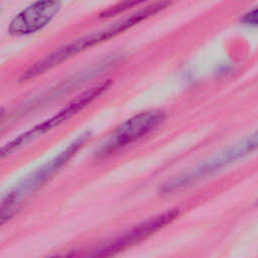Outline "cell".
<instances>
[{"label": "cell", "mask_w": 258, "mask_h": 258, "mask_svg": "<svg viewBox=\"0 0 258 258\" xmlns=\"http://www.w3.org/2000/svg\"><path fill=\"white\" fill-rule=\"evenodd\" d=\"M257 146V134L247 137L245 140L236 143L235 145L219 152L217 155L211 157L205 162L199 164L198 166L189 169L188 171L173 177L171 180H168L163 184L161 190L162 192L168 194L173 192L184 187L189 186L192 183L205 178L208 175L216 172L228 164L235 162L236 160L243 158L252 151L255 150Z\"/></svg>", "instance_id": "obj_3"}, {"label": "cell", "mask_w": 258, "mask_h": 258, "mask_svg": "<svg viewBox=\"0 0 258 258\" xmlns=\"http://www.w3.org/2000/svg\"><path fill=\"white\" fill-rule=\"evenodd\" d=\"M145 1H148V0H122V1H119V2L115 3L114 5L108 7L106 10H103L99 14V17L102 19H107V18L117 16L119 14H122V13L128 11L129 9H131L135 6L141 5Z\"/></svg>", "instance_id": "obj_8"}, {"label": "cell", "mask_w": 258, "mask_h": 258, "mask_svg": "<svg viewBox=\"0 0 258 258\" xmlns=\"http://www.w3.org/2000/svg\"><path fill=\"white\" fill-rule=\"evenodd\" d=\"M164 119V113L158 110L139 112L120 124L101 146L99 154H111L153 131Z\"/></svg>", "instance_id": "obj_4"}, {"label": "cell", "mask_w": 258, "mask_h": 258, "mask_svg": "<svg viewBox=\"0 0 258 258\" xmlns=\"http://www.w3.org/2000/svg\"><path fill=\"white\" fill-rule=\"evenodd\" d=\"M14 205L4 201L0 207V225H2L6 220H8L13 214Z\"/></svg>", "instance_id": "obj_9"}, {"label": "cell", "mask_w": 258, "mask_h": 258, "mask_svg": "<svg viewBox=\"0 0 258 258\" xmlns=\"http://www.w3.org/2000/svg\"><path fill=\"white\" fill-rule=\"evenodd\" d=\"M111 85L112 82L108 80L93 86L92 88L86 90L85 92L77 96L74 100H72L63 108L58 110L51 117L34 125L33 127L20 133L10 141L3 144L0 147V161L12 155L14 152H17L18 150L25 147L34 140L38 139L39 137L43 136L47 132L51 131L53 128L59 126L67 120L71 119L73 116L77 115L87 106H89L93 101H95L97 98L103 95L111 87Z\"/></svg>", "instance_id": "obj_2"}, {"label": "cell", "mask_w": 258, "mask_h": 258, "mask_svg": "<svg viewBox=\"0 0 258 258\" xmlns=\"http://www.w3.org/2000/svg\"><path fill=\"white\" fill-rule=\"evenodd\" d=\"M178 209H171L153 218L148 219L142 224H139L138 226L132 228L124 235L120 236L113 243L109 244L107 248H104L102 250L103 254H107L108 252L119 251L145 239L146 237L152 235L153 233L157 232L161 228L167 226L172 221H174L178 217Z\"/></svg>", "instance_id": "obj_7"}, {"label": "cell", "mask_w": 258, "mask_h": 258, "mask_svg": "<svg viewBox=\"0 0 258 258\" xmlns=\"http://www.w3.org/2000/svg\"><path fill=\"white\" fill-rule=\"evenodd\" d=\"M5 113H6L5 109H4V108H0V122H1V121H2V119L4 118Z\"/></svg>", "instance_id": "obj_11"}, {"label": "cell", "mask_w": 258, "mask_h": 258, "mask_svg": "<svg viewBox=\"0 0 258 258\" xmlns=\"http://www.w3.org/2000/svg\"><path fill=\"white\" fill-rule=\"evenodd\" d=\"M243 23L245 24H253L256 25V9H253L252 11H249L246 15H244L242 19Z\"/></svg>", "instance_id": "obj_10"}, {"label": "cell", "mask_w": 258, "mask_h": 258, "mask_svg": "<svg viewBox=\"0 0 258 258\" xmlns=\"http://www.w3.org/2000/svg\"><path fill=\"white\" fill-rule=\"evenodd\" d=\"M60 9V0H36L12 18L7 32L14 37L36 33L47 26L57 16Z\"/></svg>", "instance_id": "obj_6"}, {"label": "cell", "mask_w": 258, "mask_h": 258, "mask_svg": "<svg viewBox=\"0 0 258 258\" xmlns=\"http://www.w3.org/2000/svg\"><path fill=\"white\" fill-rule=\"evenodd\" d=\"M90 139V133L85 132L76 138L70 145L66 147L52 159L47 161L41 167L36 169L33 173L27 176L10 195L6 201L13 204L14 206L24 197L33 192L43 183H45L55 172H57L69 160L84 146V144Z\"/></svg>", "instance_id": "obj_5"}, {"label": "cell", "mask_w": 258, "mask_h": 258, "mask_svg": "<svg viewBox=\"0 0 258 258\" xmlns=\"http://www.w3.org/2000/svg\"><path fill=\"white\" fill-rule=\"evenodd\" d=\"M170 5L169 0H159L151 3L138 11L112 23L106 28L100 29L98 31L92 32L90 34L84 35L80 38L72 40L71 42L58 47L54 51L45 55L43 58L36 61L29 69H27L21 75L19 81L27 82L29 80L35 79L38 76L45 74L46 72L52 70L53 68L59 66L63 61L74 57L75 55L95 46L104 41H107L124 31L130 29L131 27L139 24L140 22L156 15L160 11H163Z\"/></svg>", "instance_id": "obj_1"}]
</instances>
